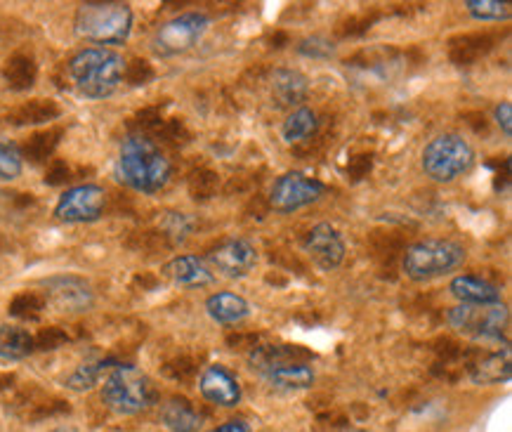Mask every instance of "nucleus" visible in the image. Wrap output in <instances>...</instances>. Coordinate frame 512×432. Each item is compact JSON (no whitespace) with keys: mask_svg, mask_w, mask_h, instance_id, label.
I'll return each instance as SVG.
<instances>
[{"mask_svg":"<svg viewBox=\"0 0 512 432\" xmlns=\"http://www.w3.org/2000/svg\"><path fill=\"white\" fill-rule=\"evenodd\" d=\"M494 121H496V126L501 128V133L508 137H512V102H498L496 107H494Z\"/></svg>","mask_w":512,"mask_h":432,"instance_id":"c85d7f7f","label":"nucleus"},{"mask_svg":"<svg viewBox=\"0 0 512 432\" xmlns=\"http://www.w3.org/2000/svg\"><path fill=\"white\" fill-rule=\"evenodd\" d=\"M116 364L111 362H90L78 366V369L67 378V388L74 392H88L93 390L95 385H100L104 378L109 376V371L114 369Z\"/></svg>","mask_w":512,"mask_h":432,"instance_id":"393cba45","label":"nucleus"},{"mask_svg":"<svg viewBox=\"0 0 512 432\" xmlns=\"http://www.w3.org/2000/svg\"><path fill=\"white\" fill-rule=\"evenodd\" d=\"M24 173L22 152L10 142H0V182H15Z\"/></svg>","mask_w":512,"mask_h":432,"instance_id":"bb28decb","label":"nucleus"},{"mask_svg":"<svg viewBox=\"0 0 512 432\" xmlns=\"http://www.w3.org/2000/svg\"><path fill=\"white\" fill-rule=\"evenodd\" d=\"M324 194V182L314 180L310 175L300 173V170H288V173L279 175L272 189H269V206L281 215H291L317 204Z\"/></svg>","mask_w":512,"mask_h":432,"instance_id":"1a4fd4ad","label":"nucleus"},{"mask_svg":"<svg viewBox=\"0 0 512 432\" xmlns=\"http://www.w3.org/2000/svg\"><path fill=\"white\" fill-rule=\"evenodd\" d=\"M298 352L300 350L291 348V345H260V348H255L248 355V366L258 371L260 376H265V373L274 371L277 366H284L288 362H303V359H298Z\"/></svg>","mask_w":512,"mask_h":432,"instance_id":"b1692460","label":"nucleus"},{"mask_svg":"<svg viewBox=\"0 0 512 432\" xmlns=\"http://www.w3.org/2000/svg\"><path fill=\"white\" fill-rule=\"evenodd\" d=\"M199 392L206 402L222 409L239 407L241 399H244V388H241L239 378L220 364H210L203 369L199 378Z\"/></svg>","mask_w":512,"mask_h":432,"instance_id":"4468645a","label":"nucleus"},{"mask_svg":"<svg viewBox=\"0 0 512 432\" xmlns=\"http://www.w3.org/2000/svg\"><path fill=\"white\" fill-rule=\"evenodd\" d=\"M135 15L128 3L100 0V3H81L74 15V34L95 48L123 45L133 34Z\"/></svg>","mask_w":512,"mask_h":432,"instance_id":"7ed1b4c3","label":"nucleus"},{"mask_svg":"<svg viewBox=\"0 0 512 432\" xmlns=\"http://www.w3.org/2000/svg\"><path fill=\"white\" fill-rule=\"evenodd\" d=\"M465 12L475 22H508L512 17V5L508 0H468Z\"/></svg>","mask_w":512,"mask_h":432,"instance_id":"a878e982","label":"nucleus"},{"mask_svg":"<svg viewBox=\"0 0 512 432\" xmlns=\"http://www.w3.org/2000/svg\"><path fill=\"white\" fill-rule=\"evenodd\" d=\"M45 298L57 312H88L95 305L93 286L74 274H59L43 281Z\"/></svg>","mask_w":512,"mask_h":432,"instance_id":"ddd939ff","label":"nucleus"},{"mask_svg":"<svg viewBox=\"0 0 512 432\" xmlns=\"http://www.w3.org/2000/svg\"><path fill=\"white\" fill-rule=\"evenodd\" d=\"M69 76L85 100H107L126 76V60L111 48H83L69 60Z\"/></svg>","mask_w":512,"mask_h":432,"instance_id":"f03ea898","label":"nucleus"},{"mask_svg":"<svg viewBox=\"0 0 512 432\" xmlns=\"http://www.w3.org/2000/svg\"><path fill=\"white\" fill-rule=\"evenodd\" d=\"M468 260V248L456 239H423L406 248L402 272L416 284H428L456 272Z\"/></svg>","mask_w":512,"mask_h":432,"instance_id":"20e7f679","label":"nucleus"},{"mask_svg":"<svg viewBox=\"0 0 512 432\" xmlns=\"http://www.w3.org/2000/svg\"><path fill=\"white\" fill-rule=\"evenodd\" d=\"M161 423L168 432H199L203 418L187 399L173 397L161 407Z\"/></svg>","mask_w":512,"mask_h":432,"instance_id":"412c9836","label":"nucleus"},{"mask_svg":"<svg viewBox=\"0 0 512 432\" xmlns=\"http://www.w3.org/2000/svg\"><path fill=\"white\" fill-rule=\"evenodd\" d=\"M102 402L118 416H135L156 402V388L137 366L116 364L102 381Z\"/></svg>","mask_w":512,"mask_h":432,"instance_id":"423d86ee","label":"nucleus"},{"mask_svg":"<svg viewBox=\"0 0 512 432\" xmlns=\"http://www.w3.org/2000/svg\"><path fill=\"white\" fill-rule=\"evenodd\" d=\"M206 314L215 324H241L253 314V305L244 296H239V293L218 291L206 298Z\"/></svg>","mask_w":512,"mask_h":432,"instance_id":"f3484780","label":"nucleus"},{"mask_svg":"<svg viewBox=\"0 0 512 432\" xmlns=\"http://www.w3.org/2000/svg\"><path fill=\"white\" fill-rule=\"evenodd\" d=\"M163 274L177 286L185 288H206L215 284V272L210 270L206 258L199 255H175L163 265Z\"/></svg>","mask_w":512,"mask_h":432,"instance_id":"2eb2a0df","label":"nucleus"},{"mask_svg":"<svg viewBox=\"0 0 512 432\" xmlns=\"http://www.w3.org/2000/svg\"><path fill=\"white\" fill-rule=\"evenodd\" d=\"M475 149L461 133H439L425 144L420 168L437 185H451L475 166Z\"/></svg>","mask_w":512,"mask_h":432,"instance_id":"39448f33","label":"nucleus"},{"mask_svg":"<svg viewBox=\"0 0 512 432\" xmlns=\"http://www.w3.org/2000/svg\"><path fill=\"white\" fill-rule=\"evenodd\" d=\"M303 248L321 272H336L347 258V244L343 234H340L331 222H319V225H314L310 232L305 234Z\"/></svg>","mask_w":512,"mask_h":432,"instance_id":"f8f14e48","label":"nucleus"},{"mask_svg":"<svg viewBox=\"0 0 512 432\" xmlns=\"http://www.w3.org/2000/svg\"><path fill=\"white\" fill-rule=\"evenodd\" d=\"M206 263L210 270L222 274V277L244 279L258 265V248L244 237L227 239L206 255Z\"/></svg>","mask_w":512,"mask_h":432,"instance_id":"9b49d317","label":"nucleus"},{"mask_svg":"<svg viewBox=\"0 0 512 432\" xmlns=\"http://www.w3.org/2000/svg\"><path fill=\"white\" fill-rule=\"evenodd\" d=\"M208 432H253V430H251V425L244 423V421H227V423H222V425H218V428H213Z\"/></svg>","mask_w":512,"mask_h":432,"instance_id":"c756f323","label":"nucleus"},{"mask_svg":"<svg viewBox=\"0 0 512 432\" xmlns=\"http://www.w3.org/2000/svg\"><path fill=\"white\" fill-rule=\"evenodd\" d=\"M210 29V17L206 12H182L168 22H163L152 36V52L161 60L185 55L203 41Z\"/></svg>","mask_w":512,"mask_h":432,"instance_id":"0eeeda50","label":"nucleus"},{"mask_svg":"<svg viewBox=\"0 0 512 432\" xmlns=\"http://www.w3.org/2000/svg\"><path fill=\"white\" fill-rule=\"evenodd\" d=\"M298 52L310 60H331L336 55V43L324 36H307L298 43Z\"/></svg>","mask_w":512,"mask_h":432,"instance_id":"cd10ccee","label":"nucleus"},{"mask_svg":"<svg viewBox=\"0 0 512 432\" xmlns=\"http://www.w3.org/2000/svg\"><path fill=\"white\" fill-rule=\"evenodd\" d=\"M512 376V352L508 345L503 350H496L472 366L470 378L477 385H503Z\"/></svg>","mask_w":512,"mask_h":432,"instance_id":"6ab92c4d","label":"nucleus"},{"mask_svg":"<svg viewBox=\"0 0 512 432\" xmlns=\"http://www.w3.org/2000/svg\"><path fill=\"white\" fill-rule=\"evenodd\" d=\"M269 88H272L274 100H277L281 107L295 109L303 107L307 93H310V81L303 71L298 69H277L269 78Z\"/></svg>","mask_w":512,"mask_h":432,"instance_id":"a211bd4d","label":"nucleus"},{"mask_svg":"<svg viewBox=\"0 0 512 432\" xmlns=\"http://www.w3.org/2000/svg\"><path fill=\"white\" fill-rule=\"evenodd\" d=\"M347 432H364V430H347Z\"/></svg>","mask_w":512,"mask_h":432,"instance_id":"7c9ffc66","label":"nucleus"},{"mask_svg":"<svg viewBox=\"0 0 512 432\" xmlns=\"http://www.w3.org/2000/svg\"><path fill=\"white\" fill-rule=\"evenodd\" d=\"M449 293L458 300V305H498L503 303L501 288L482 277L458 274L451 279Z\"/></svg>","mask_w":512,"mask_h":432,"instance_id":"dca6fc26","label":"nucleus"},{"mask_svg":"<svg viewBox=\"0 0 512 432\" xmlns=\"http://www.w3.org/2000/svg\"><path fill=\"white\" fill-rule=\"evenodd\" d=\"M104 206L107 192L100 185H76L59 196L52 215L64 225H88L102 218Z\"/></svg>","mask_w":512,"mask_h":432,"instance_id":"9d476101","label":"nucleus"},{"mask_svg":"<svg viewBox=\"0 0 512 432\" xmlns=\"http://www.w3.org/2000/svg\"><path fill=\"white\" fill-rule=\"evenodd\" d=\"M173 166L163 149L147 135H130L123 140L116 159V178L140 194H156L170 182Z\"/></svg>","mask_w":512,"mask_h":432,"instance_id":"f257e3e1","label":"nucleus"},{"mask_svg":"<svg viewBox=\"0 0 512 432\" xmlns=\"http://www.w3.org/2000/svg\"><path fill=\"white\" fill-rule=\"evenodd\" d=\"M36 350V340L29 331L15 324H0V359L22 362Z\"/></svg>","mask_w":512,"mask_h":432,"instance_id":"4be33fe9","label":"nucleus"},{"mask_svg":"<svg viewBox=\"0 0 512 432\" xmlns=\"http://www.w3.org/2000/svg\"><path fill=\"white\" fill-rule=\"evenodd\" d=\"M265 381L277 390L286 392H298V390H310L317 383V373L307 362H288L284 366H277L274 371L265 373Z\"/></svg>","mask_w":512,"mask_h":432,"instance_id":"aec40b11","label":"nucleus"},{"mask_svg":"<svg viewBox=\"0 0 512 432\" xmlns=\"http://www.w3.org/2000/svg\"><path fill=\"white\" fill-rule=\"evenodd\" d=\"M446 322L463 336L475 340H501L508 331L510 310L498 305H456L446 312Z\"/></svg>","mask_w":512,"mask_h":432,"instance_id":"6e6552de","label":"nucleus"},{"mask_svg":"<svg viewBox=\"0 0 512 432\" xmlns=\"http://www.w3.org/2000/svg\"><path fill=\"white\" fill-rule=\"evenodd\" d=\"M319 130V116L312 107H295L281 123V137L286 144H298L312 137Z\"/></svg>","mask_w":512,"mask_h":432,"instance_id":"5701e85b","label":"nucleus"}]
</instances>
